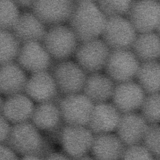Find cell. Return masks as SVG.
I'll list each match as a JSON object with an SVG mask.
<instances>
[{"mask_svg":"<svg viewBox=\"0 0 160 160\" xmlns=\"http://www.w3.org/2000/svg\"><path fill=\"white\" fill-rule=\"evenodd\" d=\"M42 43L52 59L59 62L74 56L79 43L68 26L60 25L49 28Z\"/></svg>","mask_w":160,"mask_h":160,"instance_id":"3","label":"cell"},{"mask_svg":"<svg viewBox=\"0 0 160 160\" xmlns=\"http://www.w3.org/2000/svg\"><path fill=\"white\" fill-rule=\"evenodd\" d=\"M12 125L0 113V144H7Z\"/></svg>","mask_w":160,"mask_h":160,"instance_id":"31","label":"cell"},{"mask_svg":"<svg viewBox=\"0 0 160 160\" xmlns=\"http://www.w3.org/2000/svg\"><path fill=\"white\" fill-rule=\"evenodd\" d=\"M110 50L102 39L79 43L74 54L75 62L87 75L104 68Z\"/></svg>","mask_w":160,"mask_h":160,"instance_id":"7","label":"cell"},{"mask_svg":"<svg viewBox=\"0 0 160 160\" xmlns=\"http://www.w3.org/2000/svg\"><path fill=\"white\" fill-rule=\"evenodd\" d=\"M28 79L26 72L17 63L0 66V94L8 97L24 93Z\"/></svg>","mask_w":160,"mask_h":160,"instance_id":"21","label":"cell"},{"mask_svg":"<svg viewBox=\"0 0 160 160\" xmlns=\"http://www.w3.org/2000/svg\"><path fill=\"white\" fill-rule=\"evenodd\" d=\"M115 85L105 74H91L87 75L82 93L94 104L107 102L111 99Z\"/></svg>","mask_w":160,"mask_h":160,"instance_id":"22","label":"cell"},{"mask_svg":"<svg viewBox=\"0 0 160 160\" xmlns=\"http://www.w3.org/2000/svg\"><path fill=\"white\" fill-rule=\"evenodd\" d=\"M140 115L148 124L160 122V94L159 93L146 95L140 107Z\"/></svg>","mask_w":160,"mask_h":160,"instance_id":"26","label":"cell"},{"mask_svg":"<svg viewBox=\"0 0 160 160\" xmlns=\"http://www.w3.org/2000/svg\"><path fill=\"white\" fill-rule=\"evenodd\" d=\"M16 60L25 72L32 74L48 71L53 63V60L42 43L36 42L21 45Z\"/></svg>","mask_w":160,"mask_h":160,"instance_id":"14","label":"cell"},{"mask_svg":"<svg viewBox=\"0 0 160 160\" xmlns=\"http://www.w3.org/2000/svg\"><path fill=\"white\" fill-rule=\"evenodd\" d=\"M44 160H73L62 152L54 150L48 154Z\"/></svg>","mask_w":160,"mask_h":160,"instance_id":"33","label":"cell"},{"mask_svg":"<svg viewBox=\"0 0 160 160\" xmlns=\"http://www.w3.org/2000/svg\"><path fill=\"white\" fill-rule=\"evenodd\" d=\"M127 18L136 33H156L159 35L160 2L157 1H132Z\"/></svg>","mask_w":160,"mask_h":160,"instance_id":"6","label":"cell"},{"mask_svg":"<svg viewBox=\"0 0 160 160\" xmlns=\"http://www.w3.org/2000/svg\"><path fill=\"white\" fill-rule=\"evenodd\" d=\"M34 102L24 93L7 97L1 114L12 125L30 122L35 108Z\"/></svg>","mask_w":160,"mask_h":160,"instance_id":"18","label":"cell"},{"mask_svg":"<svg viewBox=\"0 0 160 160\" xmlns=\"http://www.w3.org/2000/svg\"><path fill=\"white\" fill-rule=\"evenodd\" d=\"M137 36L132 26L124 17L107 18L101 37L110 50H130Z\"/></svg>","mask_w":160,"mask_h":160,"instance_id":"10","label":"cell"},{"mask_svg":"<svg viewBox=\"0 0 160 160\" xmlns=\"http://www.w3.org/2000/svg\"><path fill=\"white\" fill-rule=\"evenodd\" d=\"M106 21L95 2L77 1L67 22L78 43H83L98 39Z\"/></svg>","mask_w":160,"mask_h":160,"instance_id":"1","label":"cell"},{"mask_svg":"<svg viewBox=\"0 0 160 160\" xmlns=\"http://www.w3.org/2000/svg\"><path fill=\"white\" fill-rule=\"evenodd\" d=\"M94 135L87 126L64 124L61 129L58 142L62 152L73 160L88 155Z\"/></svg>","mask_w":160,"mask_h":160,"instance_id":"5","label":"cell"},{"mask_svg":"<svg viewBox=\"0 0 160 160\" xmlns=\"http://www.w3.org/2000/svg\"><path fill=\"white\" fill-rule=\"evenodd\" d=\"M72 1H34L32 12L49 28L68 22L73 9Z\"/></svg>","mask_w":160,"mask_h":160,"instance_id":"12","label":"cell"},{"mask_svg":"<svg viewBox=\"0 0 160 160\" xmlns=\"http://www.w3.org/2000/svg\"><path fill=\"white\" fill-rule=\"evenodd\" d=\"M75 160H95L93 157H92L90 155H87L86 156H83V157H80L78 159H76Z\"/></svg>","mask_w":160,"mask_h":160,"instance_id":"36","label":"cell"},{"mask_svg":"<svg viewBox=\"0 0 160 160\" xmlns=\"http://www.w3.org/2000/svg\"><path fill=\"white\" fill-rule=\"evenodd\" d=\"M121 114L112 103L94 104L87 127L94 135L113 132Z\"/></svg>","mask_w":160,"mask_h":160,"instance_id":"17","label":"cell"},{"mask_svg":"<svg viewBox=\"0 0 160 160\" xmlns=\"http://www.w3.org/2000/svg\"><path fill=\"white\" fill-rule=\"evenodd\" d=\"M58 105L64 124L87 126L94 104L81 93L63 96Z\"/></svg>","mask_w":160,"mask_h":160,"instance_id":"9","label":"cell"},{"mask_svg":"<svg viewBox=\"0 0 160 160\" xmlns=\"http://www.w3.org/2000/svg\"><path fill=\"white\" fill-rule=\"evenodd\" d=\"M130 50L140 63L158 61L160 57L159 35L154 32L137 34Z\"/></svg>","mask_w":160,"mask_h":160,"instance_id":"23","label":"cell"},{"mask_svg":"<svg viewBox=\"0 0 160 160\" xmlns=\"http://www.w3.org/2000/svg\"><path fill=\"white\" fill-rule=\"evenodd\" d=\"M136 82L146 95L159 93L160 64L158 61L141 62L136 75Z\"/></svg>","mask_w":160,"mask_h":160,"instance_id":"24","label":"cell"},{"mask_svg":"<svg viewBox=\"0 0 160 160\" xmlns=\"http://www.w3.org/2000/svg\"><path fill=\"white\" fill-rule=\"evenodd\" d=\"M20 15L19 8L14 1H0V30L12 31Z\"/></svg>","mask_w":160,"mask_h":160,"instance_id":"27","label":"cell"},{"mask_svg":"<svg viewBox=\"0 0 160 160\" xmlns=\"http://www.w3.org/2000/svg\"><path fill=\"white\" fill-rule=\"evenodd\" d=\"M125 145L114 133L94 135L90 152L95 160H120Z\"/></svg>","mask_w":160,"mask_h":160,"instance_id":"20","label":"cell"},{"mask_svg":"<svg viewBox=\"0 0 160 160\" xmlns=\"http://www.w3.org/2000/svg\"><path fill=\"white\" fill-rule=\"evenodd\" d=\"M52 75L60 93L63 96L82 93L88 75L76 62L71 61L52 63Z\"/></svg>","mask_w":160,"mask_h":160,"instance_id":"4","label":"cell"},{"mask_svg":"<svg viewBox=\"0 0 160 160\" xmlns=\"http://www.w3.org/2000/svg\"><path fill=\"white\" fill-rule=\"evenodd\" d=\"M154 160H160V158H154Z\"/></svg>","mask_w":160,"mask_h":160,"instance_id":"38","label":"cell"},{"mask_svg":"<svg viewBox=\"0 0 160 160\" xmlns=\"http://www.w3.org/2000/svg\"><path fill=\"white\" fill-rule=\"evenodd\" d=\"M140 63L131 50H110L104 69L116 85L132 81Z\"/></svg>","mask_w":160,"mask_h":160,"instance_id":"8","label":"cell"},{"mask_svg":"<svg viewBox=\"0 0 160 160\" xmlns=\"http://www.w3.org/2000/svg\"><path fill=\"white\" fill-rule=\"evenodd\" d=\"M148 124L138 112L122 114L115 130L125 147L141 144Z\"/></svg>","mask_w":160,"mask_h":160,"instance_id":"16","label":"cell"},{"mask_svg":"<svg viewBox=\"0 0 160 160\" xmlns=\"http://www.w3.org/2000/svg\"><path fill=\"white\" fill-rule=\"evenodd\" d=\"M141 87L134 81L115 85L111 100L121 114L138 112L146 97Z\"/></svg>","mask_w":160,"mask_h":160,"instance_id":"15","label":"cell"},{"mask_svg":"<svg viewBox=\"0 0 160 160\" xmlns=\"http://www.w3.org/2000/svg\"><path fill=\"white\" fill-rule=\"evenodd\" d=\"M155 157L141 144L126 147L120 160H154Z\"/></svg>","mask_w":160,"mask_h":160,"instance_id":"30","label":"cell"},{"mask_svg":"<svg viewBox=\"0 0 160 160\" xmlns=\"http://www.w3.org/2000/svg\"><path fill=\"white\" fill-rule=\"evenodd\" d=\"M132 1H95L97 7L106 18L123 17L126 16Z\"/></svg>","mask_w":160,"mask_h":160,"instance_id":"28","label":"cell"},{"mask_svg":"<svg viewBox=\"0 0 160 160\" xmlns=\"http://www.w3.org/2000/svg\"><path fill=\"white\" fill-rule=\"evenodd\" d=\"M7 144L20 157L44 158L55 150L52 140L31 122L12 125Z\"/></svg>","mask_w":160,"mask_h":160,"instance_id":"2","label":"cell"},{"mask_svg":"<svg viewBox=\"0 0 160 160\" xmlns=\"http://www.w3.org/2000/svg\"><path fill=\"white\" fill-rule=\"evenodd\" d=\"M16 5H17L19 9L21 8L22 9H32L34 1H14Z\"/></svg>","mask_w":160,"mask_h":160,"instance_id":"34","label":"cell"},{"mask_svg":"<svg viewBox=\"0 0 160 160\" xmlns=\"http://www.w3.org/2000/svg\"><path fill=\"white\" fill-rule=\"evenodd\" d=\"M24 93L37 104L54 102L58 104L63 96L48 71L32 74L27 80Z\"/></svg>","mask_w":160,"mask_h":160,"instance_id":"11","label":"cell"},{"mask_svg":"<svg viewBox=\"0 0 160 160\" xmlns=\"http://www.w3.org/2000/svg\"><path fill=\"white\" fill-rule=\"evenodd\" d=\"M21 46L12 31L0 30V66L14 62Z\"/></svg>","mask_w":160,"mask_h":160,"instance_id":"25","label":"cell"},{"mask_svg":"<svg viewBox=\"0 0 160 160\" xmlns=\"http://www.w3.org/2000/svg\"><path fill=\"white\" fill-rule=\"evenodd\" d=\"M30 122L50 140L58 142L59 134L64 124L57 104L45 102L35 105Z\"/></svg>","mask_w":160,"mask_h":160,"instance_id":"13","label":"cell"},{"mask_svg":"<svg viewBox=\"0 0 160 160\" xmlns=\"http://www.w3.org/2000/svg\"><path fill=\"white\" fill-rule=\"evenodd\" d=\"M19 158L7 144H0V160H19Z\"/></svg>","mask_w":160,"mask_h":160,"instance_id":"32","label":"cell"},{"mask_svg":"<svg viewBox=\"0 0 160 160\" xmlns=\"http://www.w3.org/2000/svg\"><path fill=\"white\" fill-rule=\"evenodd\" d=\"M47 31L45 26L32 12H26L20 14L12 31L22 45L32 42L42 43Z\"/></svg>","mask_w":160,"mask_h":160,"instance_id":"19","label":"cell"},{"mask_svg":"<svg viewBox=\"0 0 160 160\" xmlns=\"http://www.w3.org/2000/svg\"><path fill=\"white\" fill-rule=\"evenodd\" d=\"M3 101L2 95L0 94V113H1L2 108V105H3Z\"/></svg>","mask_w":160,"mask_h":160,"instance_id":"37","label":"cell"},{"mask_svg":"<svg viewBox=\"0 0 160 160\" xmlns=\"http://www.w3.org/2000/svg\"><path fill=\"white\" fill-rule=\"evenodd\" d=\"M19 160H44V158L38 156H24L20 157Z\"/></svg>","mask_w":160,"mask_h":160,"instance_id":"35","label":"cell"},{"mask_svg":"<svg viewBox=\"0 0 160 160\" xmlns=\"http://www.w3.org/2000/svg\"><path fill=\"white\" fill-rule=\"evenodd\" d=\"M141 145L155 158H160V125L148 124Z\"/></svg>","mask_w":160,"mask_h":160,"instance_id":"29","label":"cell"}]
</instances>
